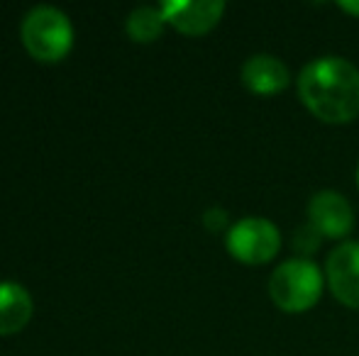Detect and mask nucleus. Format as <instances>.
<instances>
[{
	"label": "nucleus",
	"instance_id": "nucleus-12",
	"mask_svg": "<svg viewBox=\"0 0 359 356\" xmlns=\"http://www.w3.org/2000/svg\"><path fill=\"white\" fill-rule=\"evenodd\" d=\"M203 225L210 232H222L227 227V213L222 208H210L203 215Z\"/></svg>",
	"mask_w": 359,
	"mask_h": 356
},
{
	"label": "nucleus",
	"instance_id": "nucleus-13",
	"mask_svg": "<svg viewBox=\"0 0 359 356\" xmlns=\"http://www.w3.org/2000/svg\"><path fill=\"white\" fill-rule=\"evenodd\" d=\"M340 8L347 10V13H352V15H357V17H359V3H340Z\"/></svg>",
	"mask_w": 359,
	"mask_h": 356
},
{
	"label": "nucleus",
	"instance_id": "nucleus-7",
	"mask_svg": "<svg viewBox=\"0 0 359 356\" xmlns=\"http://www.w3.org/2000/svg\"><path fill=\"white\" fill-rule=\"evenodd\" d=\"M166 22L184 34H205L220 22L225 5L220 0H171L159 5Z\"/></svg>",
	"mask_w": 359,
	"mask_h": 356
},
{
	"label": "nucleus",
	"instance_id": "nucleus-1",
	"mask_svg": "<svg viewBox=\"0 0 359 356\" xmlns=\"http://www.w3.org/2000/svg\"><path fill=\"white\" fill-rule=\"evenodd\" d=\"M298 95L323 122H352L359 115V69L342 57L316 59L298 76Z\"/></svg>",
	"mask_w": 359,
	"mask_h": 356
},
{
	"label": "nucleus",
	"instance_id": "nucleus-3",
	"mask_svg": "<svg viewBox=\"0 0 359 356\" xmlns=\"http://www.w3.org/2000/svg\"><path fill=\"white\" fill-rule=\"evenodd\" d=\"M22 42L27 52L39 62H59L74 44V29L69 17L59 8L39 5L22 20Z\"/></svg>",
	"mask_w": 359,
	"mask_h": 356
},
{
	"label": "nucleus",
	"instance_id": "nucleus-5",
	"mask_svg": "<svg viewBox=\"0 0 359 356\" xmlns=\"http://www.w3.org/2000/svg\"><path fill=\"white\" fill-rule=\"evenodd\" d=\"M308 225H313L320 237L340 239L350 234L352 225H355V213L340 193L320 190L308 203Z\"/></svg>",
	"mask_w": 359,
	"mask_h": 356
},
{
	"label": "nucleus",
	"instance_id": "nucleus-9",
	"mask_svg": "<svg viewBox=\"0 0 359 356\" xmlns=\"http://www.w3.org/2000/svg\"><path fill=\"white\" fill-rule=\"evenodd\" d=\"M32 295L15 280H0V334H15L32 318Z\"/></svg>",
	"mask_w": 359,
	"mask_h": 356
},
{
	"label": "nucleus",
	"instance_id": "nucleus-14",
	"mask_svg": "<svg viewBox=\"0 0 359 356\" xmlns=\"http://www.w3.org/2000/svg\"><path fill=\"white\" fill-rule=\"evenodd\" d=\"M357 185H359V169H357Z\"/></svg>",
	"mask_w": 359,
	"mask_h": 356
},
{
	"label": "nucleus",
	"instance_id": "nucleus-11",
	"mask_svg": "<svg viewBox=\"0 0 359 356\" xmlns=\"http://www.w3.org/2000/svg\"><path fill=\"white\" fill-rule=\"evenodd\" d=\"M293 247L298 249L301 254H313L318 247H320V234L313 225H303V227L296 229L293 234Z\"/></svg>",
	"mask_w": 359,
	"mask_h": 356
},
{
	"label": "nucleus",
	"instance_id": "nucleus-4",
	"mask_svg": "<svg viewBox=\"0 0 359 356\" xmlns=\"http://www.w3.org/2000/svg\"><path fill=\"white\" fill-rule=\"evenodd\" d=\"M281 234L274 222L264 218H245L227 232V252L242 264H266L276 257Z\"/></svg>",
	"mask_w": 359,
	"mask_h": 356
},
{
	"label": "nucleus",
	"instance_id": "nucleus-6",
	"mask_svg": "<svg viewBox=\"0 0 359 356\" xmlns=\"http://www.w3.org/2000/svg\"><path fill=\"white\" fill-rule=\"evenodd\" d=\"M325 271L332 295L347 308L359 310V242H345L332 249Z\"/></svg>",
	"mask_w": 359,
	"mask_h": 356
},
{
	"label": "nucleus",
	"instance_id": "nucleus-2",
	"mask_svg": "<svg viewBox=\"0 0 359 356\" xmlns=\"http://www.w3.org/2000/svg\"><path fill=\"white\" fill-rule=\"evenodd\" d=\"M269 293L274 305L284 313H306L320 300V269L308 259H288L271 273Z\"/></svg>",
	"mask_w": 359,
	"mask_h": 356
},
{
	"label": "nucleus",
	"instance_id": "nucleus-8",
	"mask_svg": "<svg viewBox=\"0 0 359 356\" xmlns=\"http://www.w3.org/2000/svg\"><path fill=\"white\" fill-rule=\"evenodd\" d=\"M288 81H291V73H288L286 64L271 54H255L242 66V83L255 95L281 93L288 86Z\"/></svg>",
	"mask_w": 359,
	"mask_h": 356
},
{
	"label": "nucleus",
	"instance_id": "nucleus-10",
	"mask_svg": "<svg viewBox=\"0 0 359 356\" xmlns=\"http://www.w3.org/2000/svg\"><path fill=\"white\" fill-rule=\"evenodd\" d=\"M164 13H161V8H149V5H142V8L133 10L128 17V22H125V27H128V34L135 39V42H154V39L161 37V32H164Z\"/></svg>",
	"mask_w": 359,
	"mask_h": 356
}]
</instances>
